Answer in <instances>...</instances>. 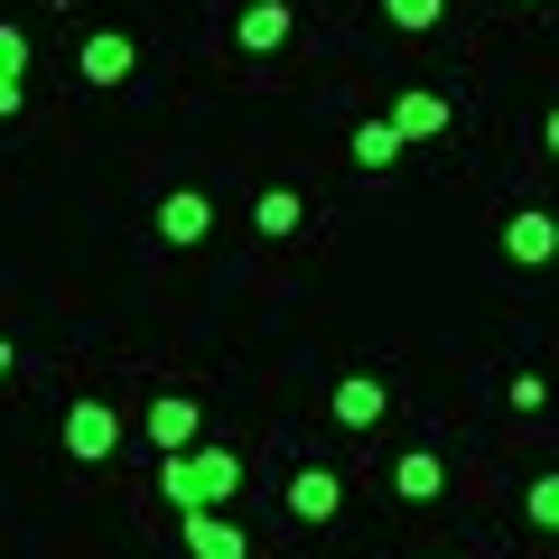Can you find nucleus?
<instances>
[{
  "instance_id": "14",
  "label": "nucleus",
  "mask_w": 559,
  "mask_h": 559,
  "mask_svg": "<svg viewBox=\"0 0 559 559\" xmlns=\"http://www.w3.org/2000/svg\"><path fill=\"white\" fill-rule=\"evenodd\" d=\"M299 224H308V205L289 197V187H271V197H252V234H261V242H289Z\"/></svg>"
},
{
  "instance_id": "12",
  "label": "nucleus",
  "mask_w": 559,
  "mask_h": 559,
  "mask_svg": "<svg viewBox=\"0 0 559 559\" xmlns=\"http://www.w3.org/2000/svg\"><path fill=\"white\" fill-rule=\"evenodd\" d=\"M382 121H392L401 140H439L448 131V94H392V112H382Z\"/></svg>"
},
{
  "instance_id": "4",
  "label": "nucleus",
  "mask_w": 559,
  "mask_h": 559,
  "mask_svg": "<svg viewBox=\"0 0 559 559\" xmlns=\"http://www.w3.org/2000/svg\"><path fill=\"white\" fill-rule=\"evenodd\" d=\"M140 429H150V448H159V457H187V448H205V439H197V429H205L197 392H159V401H150V419H140Z\"/></svg>"
},
{
  "instance_id": "19",
  "label": "nucleus",
  "mask_w": 559,
  "mask_h": 559,
  "mask_svg": "<svg viewBox=\"0 0 559 559\" xmlns=\"http://www.w3.org/2000/svg\"><path fill=\"white\" fill-rule=\"evenodd\" d=\"M540 150H550V159H559V103H550V112H540Z\"/></svg>"
},
{
  "instance_id": "6",
  "label": "nucleus",
  "mask_w": 559,
  "mask_h": 559,
  "mask_svg": "<svg viewBox=\"0 0 559 559\" xmlns=\"http://www.w3.org/2000/svg\"><path fill=\"white\" fill-rule=\"evenodd\" d=\"M503 261H522V271H550V261H559V215H540V205L503 215Z\"/></svg>"
},
{
  "instance_id": "3",
  "label": "nucleus",
  "mask_w": 559,
  "mask_h": 559,
  "mask_svg": "<svg viewBox=\"0 0 559 559\" xmlns=\"http://www.w3.org/2000/svg\"><path fill=\"white\" fill-rule=\"evenodd\" d=\"M112 448H121V411H112V401H94V392H84L75 411H66V457L103 466V457H112Z\"/></svg>"
},
{
  "instance_id": "1",
  "label": "nucleus",
  "mask_w": 559,
  "mask_h": 559,
  "mask_svg": "<svg viewBox=\"0 0 559 559\" xmlns=\"http://www.w3.org/2000/svg\"><path fill=\"white\" fill-rule=\"evenodd\" d=\"M159 495L168 513H224L242 495V457L234 448H187V457H159Z\"/></svg>"
},
{
  "instance_id": "16",
  "label": "nucleus",
  "mask_w": 559,
  "mask_h": 559,
  "mask_svg": "<svg viewBox=\"0 0 559 559\" xmlns=\"http://www.w3.org/2000/svg\"><path fill=\"white\" fill-rule=\"evenodd\" d=\"M382 20H392L401 38H429V28L448 20V0H382Z\"/></svg>"
},
{
  "instance_id": "11",
  "label": "nucleus",
  "mask_w": 559,
  "mask_h": 559,
  "mask_svg": "<svg viewBox=\"0 0 559 559\" xmlns=\"http://www.w3.org/2000/svg\"><path fill=\"white\" fill-rule=\"evenodd\" d=\"M392 495L401 503H439L448 495V466L429 457V448H401V457H392Z\"/></svg>"
},
{
  "instance_id": "7",
  "label": "nucleus",
  "mask_w": 559,
  "mask_h": 559,
  "mask_svg": "<svg viewBox=\"0 0 559 559\" xmlns=\"http://www.w3.org/2000/svg\"><path fill=\"white\" fill-rule=\"evenodd\" d=\"M289 28H299V10H289V0H242L234 38H242V57H280V47H289Z\"/></svg>"
},
{
  "instance_id": "5",
  "label": "nucleus",
  "mask_w": 559,
  "mask_h": 559,
  "mask_svg": "<svg viewBox=\"0 0 559 559\" xmlns=\"http://www.w3.org/2000/svg\"><path fill=\"white\" fill-rule=\"evenodd\" d=\"M150 224H159V242L197 252V242L215 234V197H197V187H168V197H159V215H150Z\"/></svg>"
},
{
  "instance_id": "8",
  "label": "nucleus",
  "mask_w": 559,
  "mask_h": 559,
  "mask_svg": "<svg viewBox=\"0 0 559 559\" xmlns=\"http://www.w3.org/2000/svg\"><path fill=\"white\" fill-rule=\"evenodd\" d=\"M289 513L299 522H336L345 513V476L336 466H299V476H289Z\"/></svg>"
},
{
  "instance_id": "13",
  "label": "nucleus",
  "mask_w": 559,
  "mask_h": 559,
  "mask_svg": "<svg viewBox=\"0 0 559 559\" xmlns=\"http://www.w3.org/2000/svg\"><path fill=\"white\" fill-rule=\"evenodd\" d=\"M20 84H28V38H20V20H0V121H20Z\"/></svg>"
},
{
  "instance_id": "2",
  "label": "nucleus",
  "mask_w": 559,
  "mask_h": 559,
  "mask_svg": "<svg viewBox=\"0 0 559 559\" xmlns=\"http://www.w3.org/2000/svg\"><path fill=\"white\" fill-rule=\"evenodd\" d=\"M131 66H140V47L121 38V28H84V38H75V75L94 84V94H121Z\"/></svg>"
},
{
  "instance_id": "17",
  "label": "nucleus",
  "mask_w": 559,
  "mask_h": 559,
  "mask_svg": "<svg viewBox=\"0 0 559 559\" xmlns=\"http://www.w3.org/2000/svg\"><path fill=\"white\" fill-rule=\"evenodd\" d=\"M522 503H532V522H540V532H559V476H540Z\"/></svg>"
},
{
  "instance_id": "10",
  "label": "nucleus",
  "mask_w": 559,
  "mask_h": 559,
  "mask_svg": "<svg viewBox=\"0 0 559 559\" xmlns=\"http://www.w3.org/2000/svg\"><path fill=\"white\" fill-rule=\"evenodd\" d=\"M326 411H336L345 429H373V419L392 411V392H382V373H345L336 392H326Z\"/></svg>"
},
{
  "instance_id": "20",
  "label": "nucleus",
  "mask_w": 559,
  "mask_h": 559,
  "mask_svg": "<svg viewBox=\"0 0 559 559\" xmlns=\"http://www.w3.org/2000/svg\"><path fill=\"white\" fill-rule=\"evenodd\" d=\"M10 373H20V345H10V336H0V382H10Z\"/></svg>"
},
{
  "instance_id": "18",
  "label": "nucleus",
  "mask_w": 559,
  "mask_h": 559,
  "mask_svg": "<svg viewBox=\"0 0 559 559\" xmlns=\"http://www.w3.org/2000/svg\"><path fill=\"white\" fill-rule=\"evenodd\" d=\"M503 401H513V411H540V401H550V382H540V373H513V382H503Z\"/></svg>"
},
{
  "instance_id": "15",
  "label": "nucleus",
  "mask_w": 559,
  "mask_h": 559,
  "mask_svg": "<svg viewBox=\"0 0 559 559\" xmlns=\"http://www.w3.org/2000/svg\"><path fill=\"white\" fill-rule=\"evenodd\" d=\"M345 150H355V168H392L401 150H411V140H401L392 121H355V140H345Z\"/></svg>"
},
{
  "instance_id": "9",
  "label": "nucleus",
  "mask_w": 559,
  "mask_h": 559,
  "mask_svg": "<svg viewBox=\"0 0 559 559\" xmlns=\"http://www.w3.org/2000/svg\"><path fill=\"white\" fill-rule=\"evenodd\" d=\"M178 540H187V559H252V540L224 513H178Z\"/></svg>"
}]
</instances>
